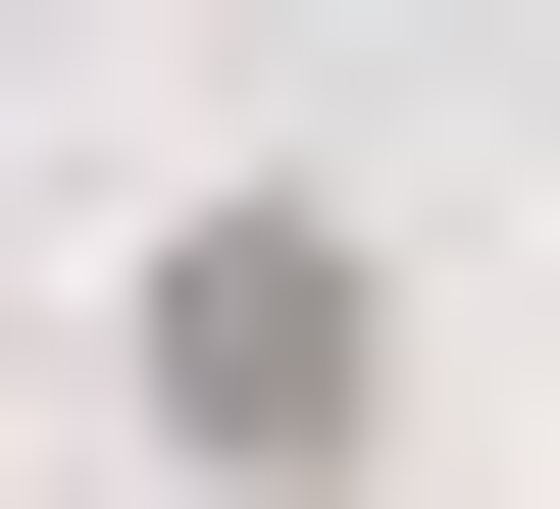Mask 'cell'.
Returning <instances> with one entry per match:
<instances>
[{"label": "cell", "instance_id": "6da1fadb", "mask_svg": "<svg viewBox=\"0 0 560 509\" xmlns=\"http://www.w3.org/2000/svg\"><path fill=\"white\" fill-rule=\"evenodd\" d=\"M153 407H205L255 509H357V407H408V255H357V204H205V255H153Z\"/></svg>", "mask_w": 560, "mask_h": 509}]
</instances>
